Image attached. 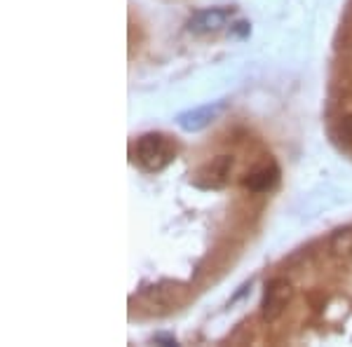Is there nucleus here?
I'll use <instances>...</instances> for the list:
<instances>
[{
  "label": "nucleus",
  "mask_w": 352,
  "mask_h": 347,
  "mask_svg": "<svg viewBox=\"0 0 352 347\" xmlns=\"http://www.w3.org/2000/svg\"><path fill=\"white\" fill-rule=\"evenodd\" d=\"M176 157V146L172 144V139L164 134L151 132L144 134L141 139H136L134 146V160L139 162V167L144 172H162L169 162Z\"/></svg>",
  "instance_id": "1"
},
{
  "label": "nucleus",
  "mask_w": 352,
  "mask_h": 347,
  "mask_svg": "<svg viewBox=\"0 0 352 347\" xmlns=\"http://www.w3.org/2000/svg\"><path fill=\"white\" fill-rule=\"evenodd\" d=\"M223 111H226V101H212V104H204V106H197V108H190V111L181 113V115L176 117V124L188 134L202 132V129H207L214 120H219V115Z\"/></svg>",
  "instance_id": "2"
},
{
  "label": "nucleus",
  "mask_w": 352,
  "mask_h": 347,
  "mask_svg": "<svg viewBox=\"0 0 352 347\" xmlns=\"http://www.w3.org/2000/svg\"><path fill=\"white\" fill-rule=\"evenodd\" d=\"M232 164H235V160H232L230 155L214 157L212 162H207L200 172H197L195 186L202 188V190H219V188H223L230 179Z\"/></svg>",
  "instance_id": "3"
},
{
  "label": "nucleus",
  "mask_w": 352,
  "mask_h": 347,
  "mask_svg": "<svg viewBox=\"0 0 352 347\" xmlns=\"http://www.w3.org/2000/svg\"><path fill=\"white\" fill-rule=\"evenodd\" d=\"M292 298V287L285 280H272L268 287H265V295H263V317L268 322H275L277 317L285 312L287 300Z\"/></svg>",
  "instance_id": "4"
},
{
  "label": "nucleus",
  "mask_w": 352,
  "mask_h": 347,
  "mask_svg": "<svg viewBox=\"0 0 352 347\" xmlns=\"http://www.w3.org/2000/svg\"><path fill=\"white\" fill-rule=\"evenodd\" d=\"M232 10L228 8H207V10H200L195 12L188 19V31L190 33H212V31H219L221 26H226V21L230 19Z\"/></svg>",
  "instance_id": "5"
},
{
  "label": "nucleus",
  "mask_w": 352,
  "mask_h": 347,
  "mask_svg": "<svg viewBox=\"0 0 352 347\" xmlns=\"http://www.w3.org/2000/svg\"><path fill=\"white\" fill-rule=\"evenodd\" d=\"M277 179H280V169H277L275 164H270V167H261L256 172L244 176L242 186L247 188L249 192H265L277 183Z\"/></svg>",
  "instance_id": "6"
},
{
  "label": "nucleus",
  "mask_w": 352,
  "mask_h": 347,
  "mask_svg": "<svg viewBox=\"0 0 352 347\" xmlns=\"http://www.w3.org/2000/svg\"><path fill=\"white\" fill-rule=\"evenodd\" d=\"M331 251L338 254V256L352 254V227H345V230L333 232V237H331Z\"/></svg>",
  "instance_id": "7"
},
{
  "label": "nucleus",
  "mask_w": 352,
  "mask_h": 347,
  "mask_svg": "<svg viewBox=\"0 0 352 347\" xmlns=\"http://www.w3.org/2000/svg\"><path fill=\"white\" fill-rule=\"evenodd\" d=\"M336 136H338L340 141H343L345 146L352 144V115L343 117V120L336 124Z\"/></svg>",
  "instance_id": "8"
},
{
  "label": "nucleus",
  "mask_w": 352,
  "mask_h": 347,
  "mask_svg": "<svg viewBox=\"0 0 352 347\" xmlns=\"http://www.w3.org/2000/svg\"><path fill=\"white\" fill-rule=\"evenodd\" d=\"M235 33H237V36H240V38L249 36V24H247V21H240V24L235 26Z\"/></svg>",
  "instance_id": "9"
}]
</instances>
